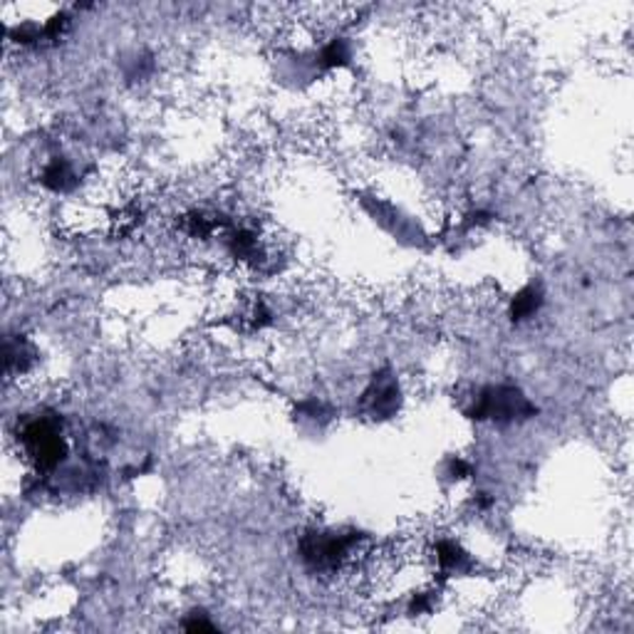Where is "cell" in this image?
Segmentation results:
<instances>
[{"label": "cell", "instance_id": "1", "mask_svg": "<svg viewBox=\"0 0 634 634\" xmlns=\"http://www.w3.org/2000/svg\"><path fill=\"white\" fill-rule=\"evenodd\" d=\"M21 444L37 469H52V466H58L64 459V451H68L58 426L50 424L48 419L27 422L21 432Z\"/></svg>", "mask_w": 634, "mask_h": 634}, {"label": "cell", "instance_id": "2", "mask_svg": "<svg viewBox=\"0 0 634 634\" xmlns=\"http://www.w3.org/2000/svg\"><path fill=\"white\" fill-rule=\"evenodd\" d=\"M533 414V407L526 402V397L513 387H491L479 397V407L473 409V419H508Z\"/></svg>", "mask_w": 634, "mask_h": 634}, {"label": "cell", "instance_id": "3", "mask_svg": "<svg viewBox=\"0 0 634 634\" xmlns=\"http://www.w3.org/2000/svg\"><path fill=\"white\" fill-rule=\"evenodd\" d=\"M540 307V293L536 287H526L516 301H513V320H524V317L533 315Z\"/></svg>", "mask_w": 634, "mask_h": 634}]
</instances>
